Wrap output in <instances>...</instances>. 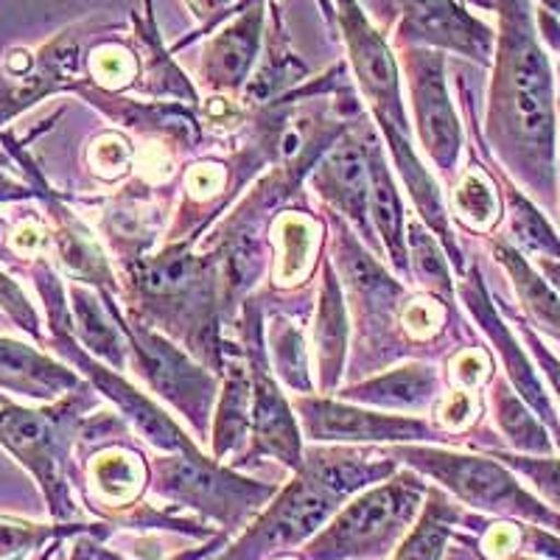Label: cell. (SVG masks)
<instances>
[{
	"mask_svg": "<svg viewBox=\"0 0 560 560\" xmlns=\"http://www.w3.org/2000/svg\"><path fill=\"white\" fill-rule=\"evenodd\" d=\"M497 459H502L508 468L527 477L535 485V490L541 493L547 502L560 508V459L558 457H535V454H516V452H488Z\"/></svg>",
	"mask_w": 560,
	"mask_h": 560,
	"instance_id": "60d3db41",
	"label": "cell"
},
{
	"mask_svg": "<svg viewBox=\"0 0 560 560\" xmlns=\"http://www.w3.org/2000/svg\"><path fill=\"white\" fill-rule=\"evenodd\" d=\"M82 382L70 364L57 362L37 345L0 337V389L28 401L54 404Z\"/></svg>",
	"mask_w": 560,
	"mask_h": 560,
	"instance_id": "cb8c5ba5",
	"label": "cell"
},
{
	"mask_svg": "<svg viewBox=\"0 0 560 560\" xmlns=\"http://www.w3.org/2000/svg\"><path fill=\"white\" fill-rule=\"evenodd\" d=\"M359 140H362L364 158H368L370 174V219L376 230L378 242H382L384 258L395 275L401 280L412 278L409 269V247H407V210H404L401 194L395 185L393 172L387 166V152L382 147V135L373 129V124H357Z\"/></svg>",
	"mask_w": 560,
	"mask_h": 560,
	"instance_id": "d6986e66",
	"label": "cell"
},
{
	"mask_svg": "<svg viewBox=\"0 0 560 560\" xmlns=\"http://www.w3.org/2000/svg\"><path fill=\"white\" fill-rule=\"evenodd\" d=\"M59 541H62V538H59ZM59 541H54V544H51V547H48V549H43V555H39V558H37V560H51V558H54V552H57Z\"/></svg>",
	"mask_w": 560,
	"mask_h": 560,
	"instance_id": "f907efd6",
	"label": "cell"
},
{
	"mask_svg": "<svg viewBox=\"0 0 560 560\" xmlns=\"http://www.w3.org/2000/svg\"><path fill=\"white\" fill-rule=\"evenodd\" d=\"M238 331H242V350L247 359L249 384H253V434L249 446L242 457L233 463V468H247L253 463H261L264 457L278 459L292 471H300L303 465V429L294 407L289 404L287 393L280 389L278 376L272 373L267 350V325H264V306L258 298H247L238 317Z\"/></svg>",
	"mask_w": 560,
	"mask_h": 560,
	"instance_id": "8fae6325",
	"label": "cell"
},
{
	"mask_svg": "<svg viewBox=\"0 0 560 560\" xmlns=\"http://www.w3.org/2000/svg\"><path fill=\"white\" fill-rule=\"evenodd\" d=\"M135 163V149L127 135L104 129L88 147V166L102 183H115L127 177Z\"/></svg>",
	"mask_w": 560,
	"mask_h": 560,
	"instance_id": "ab89813d",
	"label": "cell"
},
{
	"mask_svg": "<svg viewBox=\"0 0 560 560\" xmlns=\"http://www.w3.org/2000/svg\"><path fill=\"white\" fill-rule=\"evenodd\" d=\"M79 65H82V48L79 37L62 34L51 45H45L39 57L23 77H0V127H7L12 118L26 113L45 96H54L59 90H77Z\"/></svg>",
	"mask_w": 560,
	"mask_h": 560,
	"instance_id": "ffe728a7",
	"label": "cell"
},
{
	"mask_svg": "<svg viewBox=\"0 0 560 560\" xmlns=\"http://www.w3.org/2000/svg\"><path fill=\"white\" fill-rule=\"evenodd\" d=\"M88 477L96 499L109 508H132L140 502V493L149 485V465L143 463V454L132 452L127 446L109 443L107 448L90 457Z\"/></svg>",
	"mask_w": 560,
	"mask_h": 560,
	"instance_id": "f546056e",
	"label": "cell"
},
{
	"mask_svg": "<svg viewBox=\"0 0 560 560\" xmlns=\"http://www.w3.org/2000/svg\"><path fill=\"white\" fill-rule=\"evenodd\" d=\"M90 65V82L98 84L102 90H109V93H121L129 84H135L138 79V59L129 51L127 45L118 43H102L93 48L88 59Z\"/></svg>",
	"mask_w": 560,
	"mask_h": 560,
	"instance_id": "f35d334b",
	"label": "cell"
},
{
	"mask_svg": "<svg viewBox=\"0 0 560 560\" xmlns=\"http://www.w3.org/2000/svg\"><path fill=\"white\" fill-rule=\"evenodd\" d=\"M264 32V7L255 3L238 14L228 28H222L217 39H210L205 48L202 77L213 93H238L247 88L249 70H253L258 45Z\"/></svg>",
	"mask_w": 560,
	"mask_h": 560,
	"instance_id": "83f0119b",
	"label": "cell"
},
{
	"mask_svg": "<svg viewBox=\"0 0 560 560\" xmlns=\"http://www.w3.org/2000/svg\"><path fill=\"white\" fill-rule=\"evenodd\" d=\"M427 477L418 471H395L384 482L362 490L339 508L303 547L306 560H384L418 522L429 497Z\"/></svg>",
	"mask_w": 560,
	"mask_h": 560,
	"instance_id": "52a82bcc",
	"label": "cell"
},
{
	"mask_svg": "<svg viewBox=\"0 0 560 560\" xmlns=\"http://www.w3.org/2000/svg\"><path fill=\"white\" fill-rule=\"evenodd\" d=\"M197 244L166 242L160 253L121 261L127 317L160 325L199 364L222 376V269L213 253H194Z\"/></svg>",
	"mask_w": 560,
	"mask_h": 560,
	"instance_id": "3957f363",
	"label": "cell"
},
{
	"mask_svg": "<svg viewBox=\"0 0 560 560\" xmlns=\"http://www.w3.org/2000/svg\"><path fill=\"white\" fill-rule=\"evenodd\" d=\"M236 0H188V7L194 9V14H199L202 20H213L219 14L228 12Z\"/></svg>",
	"mask_w": 560,
	"mask_h": 560,
	"instance_id": "681fc988",
	"label": "cell"
},
{
	"mask_svg": "<svg viewBox=\"0 0 560 560\" xmlns=\"http://www.w3.org/2000/svg\"><path fill=\"white\" fill-rule=\"evenodd\" d=\"M331 219V253L334 267L342 275V287L348 289L350 308L357 319V359L350 370H357L359 382L376 376L387 364L407 359L412 342L401 328V308L409 300V289L401 278L387 272L382 258L368 253L362 238L350 233L348 222L339 213L328 210Z\"/></svg>",
	"mask_w": 560,
	"mask_h": 560,
	"instance_id": "8992f818",
	"label": "cell"
},
{
	"mask_svg": "<svg viewBox=\"0 0 560 560\" xmlns=\"http://www.w3.org/2000/svg\"><path fill=\"white\" fill-rule=\"evenodd\" d=\"M448 317L452 303H443L434 294H409L401 308V328L412 345H432L446 334Z\"/></svg>",
	"mask_w": 560,
	"mask_h": 560,
	"instance_id": "74e56055",
	"label": "cell"
},
{
	"mask_svg": "<svg viewBox=\"0 0 560 560\" xmlns=\"http://www.w3.org/2000/svg\"><path fill=\"white\" fill-rule=\"evenodd\" d=\"M325 228L312 210H280L269 224L272 244V287L287 292L308 283L314 269L323 264L319 249Z\"/></svg>",
	"mask_w": 560,
	"mask_h": 560,
	"instance_id": "484cf974",
	"label": "cell"
},
{
	"mask_svg": "<svg viewBox=\"0 0 560 560\" xmlns=\"http://www.w3.org/2000/svg\"><path fill=\"white\" fill-rule=\"evenodd\" d=\"M73 93L102 109L124 129H132L154 143H163L177 152H197L202 147L205 127L199 121L197 107H188L183 102H135V98H124L121 93L102 90L93 82L77 84Z\"/></svg>",
	"mask_w": 560,
	"mask_h": 560,
	"instance_id": "e0dca14e",
	"label": "cell"
},
{
	"mask_svg": "<svg viewBox=\"0 0 560 560\" xmlns=\"http://www.w3.org/2000/svg\"><path fill=\"white\" fill-rule=\"evenodd\" d=\"M222 547H228V533H217V535H213V538H210V541H205L202 547L188 549V552H179V555H174V558H168V560H202V558H213V555H219V549H222ZM96 560H127V558L109 552V549H104L102 544L96 541Z\"/></svg>",
	"mask_w": 560,
	"mask_h": 560,
	"instance_id": "7dc6e473",
	"label": "cell"
},
{
	"mask_svg": "<svg viewBox=\"0 0 560 560\" xmlns=\"http://www.w3.org/2000/svg\"><path fill=\"white\" fill-rule=\"evenodd\" d=\"M342 280H339L334 261H323V280H319L317 312H314L312 348L317 364V387L323 393H337L342 387L345 359H348V306H345Z\"/></svg>",
	"mask_w": 560,
	"mask_h": 560,
	"instance_id": "4316f807",
	"label": "cell"
},
{
	"mask_svg": "<svg viewBox=\"0 0 560 560\" xmlns=\"http://www.w3.org/2000/svg\"><path fill=\"white\" fill-rule=\"evenodd\" d=\"M544 7H547L549 14H558L560 18V0H544Z\"/></svg>",
	"mask_w": 560,
	"mask_h": 560,
	"instance_id": "816d5d0a",
	"label": "cell"
},
{
	"mask_svg": "<svg viewBox=\"0 0 560 560\" xmlns=\"http://www.w3.org/2000/svg\"><path fill=\"white\" fill-rule=\"evenodd\" d=\"M303 438L325 446H401V443H452V434L418 415H395L362 407L353 401H334L325 395H294Z\"/></svg>",
	"mask_w": 560,
	"mask_h": 560,
	"instance_id": "7c38bea8",
	"label": "cell"
},
{
	"mask_svg": "<svg viewBox=\"0 0 560 560\" xmlns=\"http://www.w3.org/2000/svg\"><path fill=\"white\" fill-rule=\"evenodd\" d=\"M275 560H306V558H300V555H292V552H283V555H278Z\"/></svg>",
	"mask_w": 560,
	"mask_h": 560,
	"instance_id": "f5cc1de1",
	"label": "cell"
},
{
	"mask_svg": "<svg viewBox=\"0 0 560 560\" xmlns=\"http://www.w3.org/2000/svg\"><path fill=\"white\" fill-rule=\"evenodd\" d=\"M522 334H524V339H527V348L533 350V357H535V362H538V368L544 370V376H547L549 384H552L555 398H558V404H560V359L555 357L552 350H549L541 339H538V334H535L527 323H522Z\"/></svg>",
	"mask_w": 560,
	"mask_h": 560,
	"instance_id": "bcb514c9",
	"label": "cell"
},
{
	"mask_svg": "<svg viewBox=\"0 0 560 560\" xmlns=\"http://www.w3.org/2000/svg\"><path fill=\"white\" fill-rule=\"evenodd\" d=\"M446 378L448 387L459 389H471V393H479L485 384L493 382V359L485 348L479 345H468V348L454 350V357H448L446 364Z\"/></svg>",
	"mask_w": 560,
	"mask_h": 560,
	"instance_id": "7bdbcfd3",
	"label": "cell"
},
{
	"mask_svg": "<svg viewBox=\"0 0 560 560\" xmlns=\"http://www.w3.org/2000/svg\"><path fill=\"white\" fill-rule=\"evenodd\" d=\"M26 199H39L37 188L32 183H20L0 168V202H26Z\"/></svg>",
	"mask_w": 560,
	"mask_h": 560,
	"instance_id": "c3c4849f",
	"label": "cell"
},
{
	"mask_svg": "<svg viewBox=\"0 0 560 560\" xmlns=\"http://www.w3.org/2000/svg\"><path fill=\"white\" fill-rule=\"evenodd\" d=\"M504 560H527V558H518V552H516V555H510V558H504Z\"/></svg>",
	"mask_w": 560,
	"mask_h": 560,
	"instance_id": "db71d44e",
	"label": "cell"
},
{
	"mask_svg": "<svg viewBox=\"0 0 560 560\" xmlns=\"http://www.w3.org/2000/svg\"><path fill=\"white\" fill-rule=\"evenodd\" d=\"M314 194L323 205L357 228V236L368 244L378 258H384L382 242H378L373 219H370V174L368 158H364L362 140H359L357 124L334 143L317 166L308 174Z\"/></svg>",
	"mask_w": 560,
	"mask_h": 560,
	"instance_id": "9a60e30c",
	"label": "cell"
},
{
	"mask_svg": "<svg viewBox=\"0 0 560 560\" xmlns=\"http://www.w3.org/2000/svg\"><path fill=\"white\" fill-rule=\"evenodd\" d=\"M39 199L45 202L48 219H51V247L57 253V261L73 278V283L118 294V275L109 267V258L93 236V230L65 205V199L51 185L45 188Z\"/></svg>",
	"mask_w": 560,
	"mask_h": 560,
	"instance_id": "7402d4cb",
	"label": "cell"
},
{
	"mask_svg": "<svg viewBox=\"0 0 560 560\" xmlns=\"http://www.w3.org/2000/svg\"><path fill=\"white\" fill-rule=\"evenodd\" d=\"M490 172L497 177L502 197L508 202V222H510V236L508 242L513 247L522 249L527 258H558L560 261V236L544 217L541 208L518 191V185L499 168V163L488 160Z\"/></svg>",
	"mask_w": 560,
	"mask_h": 560,
	"instance_id": "1f68e13d",
	"label": "cell"
},
{
	"mask_svg": "<svg viewBox=\"0 0 560 560\" xmlns=\"http://www.w3.org/2000/svg\"><path fill=\"white\" fill-rule=\"evenodd\" d=\"M0 152H3V143H0Z\"/></svg>",
	"mask_w": 560,
	"mask_h": 560,
	"instance_id": "11a10c76",
	"label": "cell"
},
{
	"mask_svg": "<svg viewBox=\"0 0 560 560\" xmlns=\"http://www.w3.org/2000/svg\"><path fill=\"white\" fill-rule=\"evenodd\" d=\"M253 434V384L244 350L233 342H224L222 389H219L217 409L210 420V457L233 465L249 446Z\"/></svg>",
	"mask_w": 560,
	"mask_h": 560,
	"instance_id": "44dd1931",
	"label": "cell"
},
{
	"mask_svg": "<svg viewBox=\"0 0 560 560\" xmlns=\"http://www.w3.org/2000/svg\"><path fill=\"white\" fill-rule=\"evenodd\" d=\"M387 454L409 465L420 477L432 479L465 508L488 516L533 522L560 533V513L547 508L541 499H535L518 482L516 471L493 454H465L438 443H401V446H387Z\"/></svg>",
	"mask_w": 560,
	"mask_h": 560,
	"instance_id": "ba28073f",
	"label": "cell"
},
{
	"mask_svg": "<svg viewBox=\"0 0 560 560\" xmlns=\"http://www.w3.org/2000/svg\"><path fill=\"white\" fill-rule=\"evenodd\" d=\"M490 253H493L497 264H502L504 272L513 280V289H516L527 317L544 334H549V337H555L560 342V298L555 294V289L549 287L547 280H544V275L508 238H490Z\"/></svg>",
	"mask_w": 560,
	"mask_h": 560,
	"instance_id": "f1b7e54d",
	"label": "cell"
},
{
	"mask_svg": "<svg viewBox=\"0 0 560 560\" xmlns=\"http://www.w3.org/2000/svg\"><path fill=\"white\" fill-rule=\"evenodd\" d=\"M96 407L98 395L90 382L43 407H23L0 395V448H7L32 474L59 524H73L79 518L73 499V446L82 440L88 412Z\"/></svg>",
	"mask_w": 560,
	"mask_h": 560,
	"instance_id": "5b68a950",
	"label": "cell"
},
{
	"mask_svg": "<svg viewBox=\"0 0 560 560\" xmlns=\"http://www.w3.org/2000/svg\"><path fill=\"white\" fill-rule=\"evenodd\" d=\"M70 314H73V334L88 350L113 370L129 368V342L121 328V306L118 294L102 289L70 283L68 289Z\"/></svg>",
	"mask_w": 560,
	"mask_h": 560,
	"instance_id": "d4e9b609",
	"label": "cell"
},
{
	"mask_svg": "<svg viewBox=\"0 0 560 560\" xmlns=\"http://www.w3.org/2000/svg\"><path fill=\"white\" fill-rule=\"evenodd\" d=\"M488 395L493 420H497L499 432L504 434L513 452L535 454V457L552 454L555 443L549 440L547 423L533 412V407L513 389L508 378H493Z\"/></svg>",
	"mask_w": 560,
	"mask_h": 560,
	"instance_id": "d6a6232c",
	"label": "cell"
},
{
	"mask_svg": "<svg viewBox=\"0 0 560 560\" xmlns=\"http://www.w3.org/2000/svg\"><path fill=\"white\" fill-rule=\"evenodd\" d=\"M121 328L129 342V368L147 384L160 401H166L177 415H183L199 443H208L210 420L217 409L219 382L199 364L188 350L179 348L166 334L154 331L152 325L127 317L121 308Z\"/></svg>",
	"mask_w": 560,
	"mask_h": 560,
	"instance_id": "30bf717a",
	"label": "cell"
},
{
	"mask_svg": "<svg viewBox=\"0 0 560 560\" xmlns=\"http://www.w3.org/2000/svg\"><path fill=\"white\" fill-rule=\"evenodd\" d=\"M499 37L485 115V147L502 172L547 208L558 202L555 77L533 26L529 0H497Z\"/></svg>",
	"mask_w": 560,
	"mask_h": 560,
	"instance_id": "6da1fadb",
	"label": "cell"
},
{
	"mask_svg": "<svg viewBox=\"0 0 560 560\" xmlns=\"http://www.w3.org/2000/svg\"><path fill=\"white\" fill-rule=\"evenodd\" d=\"M452 217L457 219L459 228L468 233H490L502 222V194L499 183L490 168H485L477 160L463 168L452 185Z\"/></svg>",
	"mask_w": 560,
	"mask_h": 560,
	"instance_id": "836d02e7",
	"label": "cell"
},
{
	"mask_svg": "<svg viewBox=\"0 0 560 560\" xmlns=\"http://www.w3.org/2000/svg\"><path fill=\"white\" fill-rule=\"evenodd\" d=\"M149 490L168 502V508L194 510L222 533L249 527L258 513L278 493L275 482L242 477L233 465H224L197 452H177L149 463Z\"/></svg>",
	"mask_w": 560,
	"mask_h": 560,
	"instance_id": "9c48e42d",
	"label": "cell"
},
{
	"mask_svg": "<svg viewBox=\"0 0 560 560\" xmlns=\"http://www.w3.org/2000/svg\"><path fill=\"white\" fill-rule=\"evenodd\" d=\"M337 395L342 401L384 409V412H429L438 409L443 398V378L432 364L407 362L362 382L345 384Z\"/></svg>",
	"mask_w": 560,
	"mask_h": 560,
	"instance_id": "603a6c76",
	"label": "cell"
},
{
	"mask_svg": "<svg viewBox=\"0 0 560 560\" xmlns=\"http://www.w3.org/2000/svg\"><path fill=\"white\" fill-rule=\"evenodd\" d=\"M339 3V23H342V37L348 43L350 65L357 73L359 90H362L364 102H368L370 113L376 118L378 132L387 140L389 158L393 166L401 174L404 185L409 188L418 219H423L434 236L440 238L443 249H446L448 261L457 269V275H465L463 249H459L457 238L452 230V213L446 210L443 194H440L438 179L432 177L418 158L415 149V132L412 124L407 118V107H404L401 96V73H398V62H395L393 51H389L387 39L368 20L357 0H337Z\"/></svg>",
	"mask_w": 560,
	"mask_h": 560,
	"instance_id": "277c9868",
	"label": "cell"
},
{
	"mask_svg": "<svg viewBox=\"0 0 560 560\" xmlns=\"http://www.w3.org/2000/svg\"><path fill=\"white\" fill-rule=\"evenodd\" d=\"M463 522V504H457V499L448 497L443 488L432 485L418 522L398 544L393 560H443L448 541H454V527Z\"/></svg>",
	"mask_w": 560,
	"mask_h": 560,
	"instance_id": "4dcf8cb0",
	"label": "cell"
},
{
	"mask_svg": "<svg viewBox=\"0 0 560 560\" xmlns=\"http://www.w3.org/2000/svg\"><path fill=\"white\" fill-rule=\"evenodd\" d=\"M407 247L409 269H412V278L423 287V292L434 294L443 303H454L457 289H454L452 261H448V255L443 249V244H440V238L423 224V219H407Z\"/></svg>",
	"mask_w": 560,
	"mask_h": 560,
	"instance_id": "d590c367",
	"label": "cell"
},
{
	"mask_svg": "<svg viewBox=\"0 0 560 560\" xmlns=\"http://www.w3.org/2000/svg\"><path fill=\"white\" fill-rule=\"evenodd\" d=\"M96 535V538H107L104 527H84V524H34L23 522V518L0 516V560H20L26 555L43 549L48 541H59L65 535Z\"/></svg>",
	"mask_w": 560,
	"mask_h": 560,
	"instance_id": "8d00e7d4",
	"label": "cell"
},
{
	"mask_svg": "<svg viewBox=\"0 0 560 560\" xmlns=\"http://www.w3.org/2000/svg\"><path fill=\"white\" fill-rule=\"evenodd\" d=\"M45 345H48L59 359H65L70 368L77 370L84 382L93 384L96 393L109 398V401L118 407V415H121L127 423H132L135 432L147 440V443H152L154 448H160V452L166 454L197 452V440L179 427L177 420L163 409V404L154 401L149 393H140V387L127 382L118 370L107 368V364L98 362L96 357H90L88 350L82 348V342L77 339V334H48Z\"/></svg>",
	"mask_w": 560,
	"mask_h": 560,
	"instance_id": "4fadbf2b",
	"label": "cell"
},
{
	"mask_svg": "<svg viewBox=\"0 0 560 560\" xmlns=\"http://www.w3.org/2000/svg\"><path fill=\"white\" fill-rule=\"evenodd\" d=\"M9 244H12V253L18 258H26V261H34V258H43V253L51 247V224L39 222L37 217H28L26 222H20L18 230L9 236Z\"/></svg>",
	"mask_w": 560,
	"mask_h": 560,
	"instance_id": "f6af8a7d",
	"label": "cell"
},
{
	"mask_svg": "<svg viewBox=\"0 0 560 560\" xmlns=\"http://www.w3.org/2000/svg\"><path fill=\"white\" fill-rule=\"evenodd\" d=\"M398 471V459L387 448L325 446L314 443L303 454L292 482L275 493L272 502L249 522L228 552L213 560H267L306 547L331 522L348 499L384 482Z\"/></svg>",
	"mask_w": 560,
	"mask_h": 560,
	"instance_id": "7a4b0ae2",
	"label": "cell"
},
{
	"mask_svg": "<svg viewBox=\"0 0 560 560\" xmlns=\"http://www.w3.org/2000/svg\"><path fill=\"white\" fill-rule=\"evenodd\" d=\"M398 26V45H423V48H446L479 65L493 62L497 37L485 23L465 12L454 0H409Z\"/></svg>",
	"mask_w": 560,
	"mask_h": 560,
	"instance_id": "ac0fdd59",
	"label": "cell"
},
{
	"mask_svg": "<svg viewBox=\"0 0 560 560\" xmlns=\"http://www.w3.org/2000/svg\"><path fill=\"white\" fill-rule=\"evenodd\" d=\"M401 54L420 149L432 160L434 168L454 185L459 154H463V124L448 96L446 59L438 48H423V45H404Z\"/></svg>",
	"mask_w": 560,
	"mask_h": 560,
	"instance_id": "5bb4252c",
	"label": "cell"
},
{
	"mask_svg": "<svg viewBox=\"0 0 560 560\" xmlns=\"http://www.w3.org/2000/svg\"><path fill=\"white\" fill-rule=\"evenodd\" d=\"M0 314L20 328L23 334L34 339L37 345H45L48 334L43 331V319L39 312L34 308V303L28 300V294L20 289V283L14 278H9L3 269H0Z\"/></svg>",
	"mask_w": 560,
	"mask_h": 560,
	"instance_id": "b9f144b4",
	"label": "cell"
},
{
	"mask_svg": "<svg viewBox=\"0 0 560 560\" xmlns=\"http://www.w3.org/2000/svg\"><path fill=\"white\" fill-rule=\"evenodd\" d=\"M457 294L459 300H463V306L471 312L474 319H477V325L482 328L485 337L490 339V345H493L499 357H502L508 382L513 384V389L533 407V412L538 415L547 427H552V432L558 434L560 443L558 409L549 401L547 389H544L541 378H538L535 368L529 364L524 348L516 342V337H513V331H510L508 323L502 319V314L493 306V298H490V289L488 283H485V275L482 269H479V264H471V269H465V275L457 283Z\"/></svg>",
	"mask_w": 560,
	"mask_h": 560,
	"instance_id": "2e32d148",
	"label": "cell"
},
{
	"mask_svg": "<svg viewBox=\"0 0 560 560\" xmlns=\"http://www.w3.org/2000/svg\"><path fill=\"white\" fill-rule=\"evenodd\" d=\"M267 350L272 373L278 382L294 395H312L317 382L312 378V364H308V348L303 331L292 317L275 314L267 325Z\"/></svg>",
	"mask_w": 560,
	"mask_h": 560,
	"instance_id": "e575fe53",
	"label": "cell"
},
{
	"mask_svg": "<svg viewBox=\"0 0 560 560\" xmlns=\"http://www.w3.org/2000/svg\"><path fill=\"white\" fill-rule=\"evenodd\" d=\"M479 412H482V404H479V393H471V389H459L448 387L440 398L438 409V427L448 434H463L474 427L479 420Z\"/></svg>",
	"mask_w": 560,
	"mask_h": 560,
	"instance_id": "ee69618b",
	"label": "cell"
}]
</instances>
